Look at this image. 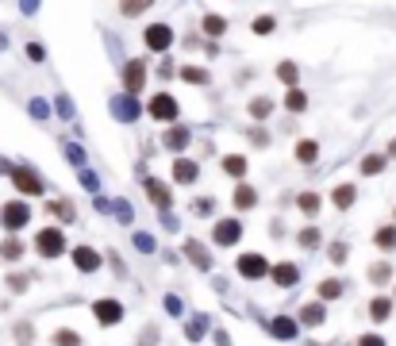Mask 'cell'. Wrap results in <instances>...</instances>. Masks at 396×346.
<instances>
[{
	"instance_id": "f6af8a7d",
	"label": "cell",
	"mask_w": 396,
	"mask_h": 346,
	"mask_svg": "<svg viewBox=\"0 0 396 346\" xmlns=\"http://www.w3.org/2000/svg\"><path fill=\"white\" fill-rule=\"evenodd\" d=\"M385 158H396V139L388 142V150H385Z\"/></svg>"
},
{
	"instance_id": "d590c367",
	"label": "cell",
	"mask_w": 396,
	"mask_h": 346,
	"mask_svg": "<svg viewBox=\"0 0 396 346\" xmlns=\"http://www.w3.org/2000/svg\"><path fill=\"white\" fill-rule=\"evenodd\" d=\"M285 108H289V112H304V108H308V97H304L300 89H289V92H285Z\"/></svg>"
},
{
	"instance_id": "cb8c5ba5",
	"label": "cell",
	"mask_w": 396,
	"mask_h": 346,
	"mask_svg": "<svg viewBox=\"0 0 396 346\" xmlns=\"http://www.w3.org/2000/svg\"><path fill=\"white\" fill-rule=\"evenodd\" d=\"M385 162H388L385 154H365V158H362V165H358V170H362V177H377V173L385 170Z\"/></svg>"
},
{
	"instance_id": "83f0119b",
	"label": "cell",
	"mask_w": 396,
	"mask_h": 346,
	"mask_svg": "<svg viewBox=\"0 0 396 346\" xmlns=\"http://www.w3.org/2000/svg\"><path fill=\"white\" fill-rule=\"evenodd\" d=\"M373 242H377V250H396V223L393 227H377V235H373Z\"/></svg>"
},
{
	"instance_id": "d6986e66",
	"label": "cell",
	"mask_w": 396,
	"mask_h": 346,
	"mask_svg": "<svg viewBox=\"0 0 396 346\" xmlns=\"http://www.w3.org/2000/svg\"><path fill=\"white\" fill-rule=\"evenodd\" d=\"M354 200H358V189H354V185H338V189L331 192V204H335L338 212H347V208H354Z\"/></svg>"
},
{
	"instance_id": "b9f144b4",
	"label": "cell",
	"mask_w": 396,
	"mask_h": 346,
	"mask_svg": "<svg viewBox=\"0 0 396 346\" xmlns=\"http://www.w3.org/2000/svg\"><path fill=\"white\" fill-rule=\"evenodd\" d=\"M354 346H388V343H385V338H381V335H362V338H358Z\"/></svg>"
},
{
	"instance_id": "1f68e13d",
	"label": "cell",
	"mask_w": 396,
	"mask_h": 346,
	"mask_svg": "<svg viewBox=\"0 0 396 346\" xmlns=\"http://www.w3.org/2000/svg\"><path fill=\"white\" fill-rule=\"evenodd\" d=\"M54 346H85V338L77 335V331H69V327H62V331H54V338H50Z\"/></svg>"
},
{
	"instance_id": "9c48e42d",
	"label": "cell",
	"mask_w": 396,
	"mask_h": 346,
	"mask_svg": "<svg viewBox=\"0 0 396 346\" xmlns=\"http://www.w3.org/2000/svg\"><path fill=\"white\" fill-rule=\"evenodd\" d=\"M147 112L154 115V120H162V124H174L177 120V100L170 97V92H158V97L147 104Z\"/></svg>"
},
{
	"instance_id": "30bf717a",
	"label": "cell",
	"mask_w": 396,
	"mask_h": 346,
	"mask_svg": "<svg viewBox=\"0 0 396 346\" xmlns=\"http://www.w3.org/2000/svg\"><path fill=\"white\" fill-rule=\"evenodd\" d=\"M270 277H273V285H277V288H292L300 281V270L292 262H281V265H270Z\"/></svg>"
},
{
	"instance_id": "ac0fdd59",
	"label": "cell",
	"mask_w": 396,
	"mask_h": 346,
	"mask_svg": "<svg viewBox=\"0 0 396 346\" xmlns=\"http://www.w3.org/2000/svg\"><path fill=\"white\" fill-rule=\"evenodd\" d=\"M297 331H300V323L289 320V315H277V320L270 323V335L273 338H297Z\"/></svg>"
},
{
	"instance_id": "4316f807",
	"label": "cell",
	"mask_w": 396,
	"mask_h": 346,
	"mask_svg": "<svg viewBox=\"0 0 396 346\" xmlns=\"http://www.w3.org/2000/svg\"><path fill=\"white\" fill-rule=\"evenodd\" d=\"M277 77H281V81H285V85H289V89H297V81H300V66H297V62H289V58H285V62H281V66H277Z\"/></svg>"
},
{
	"instance_id": "74e56055",
	"label": "cell",
	"mask_w": 396,
	"mask_h": 346,
	"mask_svg": "<svg viewBox=\"0 0 396 346\" xmlns=\"http://www.w3.org/2000/svg\"><path fill=\"white\" fill-rule=\"evenodd\" d=\"M327 254H331V262H335V265H343V262H347V254H350V250H347V242H331V247H327Z\"/></svg>"
},
{
	"instance_id": "d4e9b609",
	"label": "cell",
	"mask_w": 396,
	"mask_h": 346,
	"mask_svg": "<svg viewBox=\"0 0 396 346\" xmlns=\"http://www.w3.org/2000/svg\"><path fill=\"white\" fill-rule=\"evenodd\" d=\"M370 281L373 285H388V281H393V265H388V258H381V262L370 265Z\"/></svg>"
},
{
	"instance_id": "7bdbcfd3",
	"label": "cell",
	"mask_w": 396,
	"mask_h": 346,
	"mask_svg": "<svg viewBox=\"0 0 396 346\" xmlns=\"http://www.w3.org/2000/svg\"><path fill=\"white\" fill-rule=\"evenodd\" d=\"M192 208H197V215H212V208H215V204H212V200L204 197V200H197V204H192Z\"/></svg>"
},
{
	"instance_id": "836d02e7",
	"label": "cell",
	"mask_w": 396,
	"mask_h": 346,
	"mask_svg": "<svg viewBox=\"0 0 396 346\" xmlns=\"http://www.w3.org/2000/svg\"><path fill=\"white\" fill-rule=\"evenodd\" d=\"M177 74H181V81H189V85H208L204 66H185V69H177Z\"/></svg>"
},
{
	"instance_id": "e0dca14e",
	"label": "cell",
	"mask_w": 396,
	"mask_h": 346,
	"mask_svg": "<svg viewBox=\"0 0 396 346\" xmlns=\"http://www.w3.org/2000/svg\"><path fill=\"white\" fill-rule=\"evenodd\" d=\"M343 288H347V285H343L338 277H323L320 285H315V293H320V300H323V304H331V300H338V297H343Z\"/></svg>"
},
{
	"instance_id": "4fadbf2b",
	"label": "cell",
	"mask_w": 396,
	"mask_h": 346,
	"mask_svg": "<svg viewBox=\"0 0 396 346\" xmlns=\"http://www.w3.org/2000/svg\"><path fill=\"white\" fill-rule=\"evenodd\" d=\"M24 254H27V242L19 239V235H8V239L0 242V258H4V262H12V265H16Z\"/></svg>"
},
{
	"instance_id": "4dcf8cb0",
	"label": "cell",
	"mask_w": 396,
	"mask_h": 346,
	"mask_svg": "<svg viewBox=\"0 0 396 346\" xmlns=\"http://www.w3.org/2000/svg\"><path fill=\"white\" fill-rule=\"evenodd\" d=\"M273 108H277V104H273L270 97H254V100H250V115H254V120H270Z\"/></svg>"
},
{
	"instance_id": "6da1fadb",
	"label": "cell",
	"mask_w": 396,
	"mask_h": 346,
	"mask_svg": "<svg viewBox=\"0 0 396 346\" xmlns=\"http://www.w3.org/2000/svg\"><path fill=\"white\" fill-rule=\"evenodd\" d=\"M27 223H31V204L27 200H8V204L0 208V227L8 231V235H19Z\"/></svg>"
},
{
	"instance_id": "2e32d148",
	"label": "cell",
	"mask_w": 396,
	"mask_h": 346,
	"mask_svg": "<svg viewBox=\"0 0 396 346\" xmlns=\"http://www.w3.org/2000/svg\"><path fill=\"white\" fill-rule=\"evenodd\" d=\"M323 320H327V304H323V300L300 308V323H304V327H320Z\"/></svg>"
},
{
	"instance_id": "f1b7e54d",
	"label": "cell",
	"mask_w": 396,
	"mask_h": 346,
	"mask_svg": "<svg viewBox=\"0 0 396 346\" xmlns=\"http://www.w3.org/2000/svg\"><path fill=\"white\" fill-rule=\"evenodd\" d=\"M185 254L192 258V265H197V270H208V265H212V258H208V250L200 247V242H185Z\"/></svg>"
},
{
	"instance_id": "3957f363",
	"label": "cell",
	"mask_w": 396,
	"mask_h": 346,
	"mask_svg": "<svg viewBox=\"0 0 396 346\" xmlns=\"http://www.w3.org/2000/svg\"><path fill=\"white\" fill-rule=\"evenodd\" d=\"M235 270H239V277L242 281H262L265 273H270V262H265L258 250H247V254H239L235 258Z\"/></svg>"
},
{
	"instance_id": "ab89813d",
	"label": "cell",
	"mask_w": 396,
	"mask_h": 346,
	"mask_svg": "<svg viewBox=\"0 0 396 346\" xmlns=\"http://www.w3.org/2000/svg\"><path fill=\"white\" fill-rule=\"evenodd\" d=\"M27 285H31V277H27V273H12V277H8L12 293H27Z\"/></svg>"
},
{
	"instance_id": "7402d4cb",
	"label": "cell",
	"mask_w": 396,
	"mask_h": 346,
	"mask_svg": "<svg viewBox=\"0 0 396 346\" xmlns=\"http://www.w3.org/2000/svg\"><path fill=\"white\" fill-rule=\"evenodd\" d=\"M320 242H323L320 227H300V231H297V247H300V250H315Z\"/></svg>"
},
{
	"instance_id": "44dd1931",
	"label": "cell",
	"mask_w": 396,
	"mask_h": 346,
	"mask_svg": "<svg viewBox=\"0 0 396 346\" xmlns=\"http://www.w3.org/2000/svg\"><path fill=\"white\" fill-rule=\"evenodd\" d=\"M162 142H165V147H170V150H185V147H189V142H192V135H189V127H170Z\"/></svg>"
},
{
	"instance_id": "7c38bea8",
	"label": "cell",
	"mask_w": 396,
	"mask_h": 346,
	"mask_svg": "<svg viewBox=\"0 0 396 346\" xmlns=\"http://www.w3.org/2000/svg\"><path fill=\"white\" fill-rule=\"evenodd\" d=\"M74 265L81 273H97L100 270V254L92 247H74Z\"/></svg>"
},
{
	"instance_id": "ffe728a7",
	"label": "cell",
	"mask_w": 396,
	"mask_h": 346,
	"mask_svg": "<svg viewBox=\"0 0 396 346\" xmlns=\"http://www.w3.org/2000/svg\"><path fill=\"white\" fill-rule=\"evenodd\" d=\"M247 170H250L247 154H227L223 158V173H227V177H247Z\"/></svg>"
},
{
	"instance_id": "8d00e7d4",
	"label": "cell",
	"mask_w": 396,
	"mask_h": 346,
	"mask_svg": "<svg viewBox=\"0 0 396 346\" xmlns=\"http://www.w3.org/2000/svg\"><path fill=\"white\" fill-rule=\"evenodd\" d=\"M47 212L62 215V220H74V204H69V200H47Z\"/></svg>"
},
{
	"instance_id": "e575fe53",
	"label": "cell",
	"mask_w": 396,
	"mask_h": 346,
	"mask_svg": "<svg viewBox=\"0 0 396 346\" xmlns=\"http://www.w3.org/2000/svg\"><path fill=\"white\" fill-rule=\"evenodd\" d=\"M150 8V0H119V12H124V16H142V12Z\"/></svg>"
},
{
	"instance_id": "5bb4252c",
	"label": "cell",
	"mask_w": 396,
	"mask_h": 346,
	"mask_svg": "<svg viewBox=\"0 0 396 346\" xmlns=\"http://www.w3.org/2000/svg\"><path fill=\"white\" fill-rule=\"evenodd\" d=\"M147 192H150V200H154V208H170V204H174V197H170V185L158 181V177H147Z\"/></svg>"
},
{
	"instance_id": "7a4b0ae2",
	"label": "cell",
	"mask_w": 396,
	"mask_h": 346,
	"mask_svg": "<svg viewBox=\"0 0 396 346\" xmlns=\"http://www.w3.org/2000/svg\"><path fill=\"white\" fill-rule=\"evenodd\" d=\"M35 250H39V258H62L66 254V231L62 227H42L39 235H35Z\"/></svg>"
},
{
	"instance_id": "9a60e30c",
	"label": "cell",
	"mask_w": 396,
	"mask_h": 346,
	"mask_svg": "<svg viewBox=\"0 0 396 346\" xmlns=\"http://www.w3.org/2000/svg\"><path fill=\"white\" fill-rule=\"evenodd\" d=\"M393 297H373L370 300V320L373 323H388V320H393Z\"/></svg>"
},
{
	"instance_id": "52a82bcc",
	"label": "cell",
	"mask_w": 396,
	"mask_h": 346,
	"mask_svg": "<svg viewBox=\"0 0 396 346\" xmlns=\"http://www.w3.org/2000/svg\"><path fill=\"white\" fill-rule=\"evenodd\" d=\"M142 85H147V66H142V58H131V62L124 66V89H127V97H139Z\"/></svg>"
},
{
	"instance_id": "8992f818",
	"label": "cell",
	"mask_w": 396,
	"mask_h": 346,
	"mask_svg": "<svg viewBox=\"0 0 396 346\" xmlns=\"http://www.w3.org/2000/svg\"><path fill=\"white\" fill-rule=\"evenodd\" d=\"M142 39H147V47L154 50V54H165V50L174 47V27L170 24H150Z\"/></svg>"
},
{
	"instance_id": "603a6c76",
	"label": "cell",
	"mask_w": 396,
	"mask_h": 346,
	"mask_svg": "<svg viewBox=\"0 0 396 346\" xmlns=\"http://www.w3.org/2000/svg\"><path fill=\"white\" fill-rule=\"evenodd\" d=\"M235 208H239V212H250V208H254L258 204V192L254 189H250V185H239V189H235Z\"/></svg>"
},
{
	"instance_id": "ba28073f",
	"label": "cell",
	"mask_w": 396,
	"mask_h": 346,
	"mask_svg": "<svg viewBox=\"0 0 396 346\" xmlns=\"http://www.w3.org/2000/svg\"><path fill=\"white\" fill-rule=\"evenodd\" d=\"M12 181H16L19 197H39V192H42L39 173H35V170H27V165H16V170H12Z\"/></svg>"
},
{
	"instance_id": "484cf974",
	"label": "cell",
	"mask_w": 396,
	"mask_h": 346,
	"mask_svg": "<svg viewBox=\"0 0 396 346\" xmlns=\"http://www.w3.org/2000/svg\"><path fill=\"white\" fill-rule=\"evenodd\" d=\"M315 158H320V142H315V139H304V142H297V162L312 165Z\"/></svg>"
},
{
	"instance_id": "f35d334b",
	"label": "cell",
	"mask_w": 396,
	"mask_h": 346,
	"mask_svg": "<svg viewBox=\"0 0 396 346\" xmlns=\"http://www.w3.org/2000/svg\"><path fill=\"white\" fill-rule=\"evenodd\" d=\"M273 27H277V19H273V16H258L254 19V35H273Z\"/></svg>"
},
{
	"instance_id": "f546056e",
	"label": "cell",
	"mask_w": 396,
	"mask_h": 346,
	"mask_svg": "<svg viewBox=\"0 0 396 346\" xmlns=\"http://www.w3.org/2000/svg\"><path fill=\"white\" fill-rule=\"evenodd\" d=\"M297 208H300V212H304V215H315V212H320V208H323L320 192H300V197H297Z\"/></svg>"
},
{
	"instance_id": "60d3db41",
	"label": "cell",
	"mask_w": 396,
	"mask_h": 346,
	"mask_svg": "<svg viewBox=\"0 0 396 346\" xmlns=\"http://www.w3.org/2000/svg\"><path fill=\"white\" fill-rule=\"evenodd\" d=\"M250 142H254V147H270V135H265L262 127H254V131H250Z\"/></svg>"
},
{
	"instance_id": "8fae6325",
	"label": "cell",
	"mask_w": 396,
	"mask_h": 346,
	"mask_svg": "<svg viewBox=\"0 0 396 346\" xmlns=\"http://www.w3.org/2000/svg\"><path fill=\"white\" fill-rule=\"evenodd\" d=\"M197 177H200V165L192 162V158H177L174 162V181L177 185H192Z\"/></svg>"
},
{
	"instance_id": "277c9868",
	"label": "cell",
	"mask_w": 396,
	"mask_h": 346,
	"mask_svg": "<svg viewBox=\"0 0 396 346\" xmlns=\"http://www.w3.org/2000/svg\"><path fill=\"white\" fill-rule=\"evenodd\" d=\"M239 239H242V223L235 220V215H227V220H220L212 227V242H215V247H235Z\"/></svg>"
},
{
	"instance_id": "d6a6232c",
	"label": "cell",
	"mask_w": 396,
	"mask_h": 346,
	"mask_svg": "<svg viewBox=\"0 0 396 346\" xmlns=\"http://www.w3.org/2000/svg\"><path fill=\"white\" fill-rule=\"evenodd\" d=\"M200 27H204V35H223V31H227V19H223V16H212V12H204Z\"/></svg>"
},
{
	"instance_id": "ee69618b",
	"label": "cell",
	"mask_w": 396,
	"mask_h": 346,
	"mask_svg": "<svg viewBox=\"0 0 396 346\" xmlns=\"http://www.w3.org/2000/svg\"><path fill=\"white\" fill-rule=\"evenodd\" d=\"M27 58H35V62H42V47H39V42H31V47H27Z\"/></svg>"
},
{
	"instance_id": "5b68a950",
	"label": "cell",
	"mask_w": 396,
	"mask_h": 346,
	"mask_svg": "<svg viewBox=\"0 0 396 346\" xmlns=\"http://www.w3.org/2000/svg\"><path fill=\"white\" fill-rule=\"evenodd\" d=\"M92 315H97L100 327H116V323H124V304L104 297V300H97V304H92Z\"/></svg>"
}]
</instances>
